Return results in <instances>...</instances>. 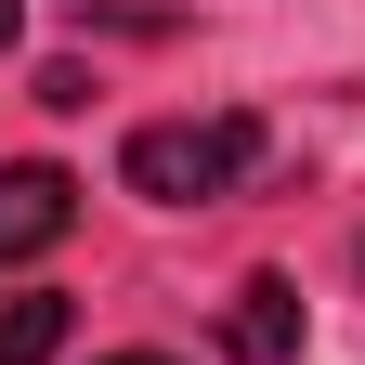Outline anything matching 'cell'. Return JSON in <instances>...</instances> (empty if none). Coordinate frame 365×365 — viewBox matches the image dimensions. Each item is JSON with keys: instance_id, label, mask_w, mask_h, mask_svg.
I'll use <instances>...</instances> for the list:
<instances>
[{"instance_id": "1", "label": "cell", "mask_w": 365, "mask_h": 365, "mask_svg": "<svg viewBox=\"0 0 365 365\" xmlns=\"http://www.w3.org/2000/svg\"><path fill=\"white\" fill-rule=\"evenodd\" d=\"M248 170H261V118H248V105H222V118H157V130H130V144H118V182H130V196H157V209L235 196Z\"/></svg>"}, {"instance_id": "2", "label": "cell", "mask_w": 365, "mask_h": 365, "mask_svg": "<svg viewBox=\"0 0 365 365\" xmlns=\"http://www.w3.org/2000/svg\"><path fill=\"white\" fill-rule=\"evenodd\" d=\"M66 222H78V182L53 157H14V170H0V261H53Z\"/></svg>"}, {"instance_id": "3", "label": "cell", "mask_w": 365, "mask_h": 365, "mask_svg": "<svg viewBox=\"0 0 365 365\" xmlns=\"http://www.w3.org/2000/svg\"><path fill=\"white\" fill-rule=\"evenodd\" d=\"M222 352L235 365H300V287L287 274H248V287L222 300Z\"/></svg>"}, {"instance_id": "4", "label": "cell", "mask_w": 365, "mask_h": 365, "mask_svg": "<svg viewBox=\"0 0 365 365\" xmlns=\"http://www.w3.org/2000/svg\"><path fill=\"white\" fill-rule=\"evenodd\" d=\"M66 352V300L53 287H14V300H0V365H53Z\"/></svg>"}, {"instance_id": "5", "label": "cell", "mask_w": 365, "mask_h": 365, "mask_svg": "<svg viewBox=\"0 0 365 365\" xmlns=\"http://www.w3.org/2000/svg\"><path fill=\"white\" fill-rule=\"evenodd\" d=\"M14 26H26V0H0V53H14Z\"/></svg>"}, {"instance_id": "6", "label": "cell", "mask_w": 365, "mask_h": 365, "mask_svg": "<svg viewBox=\"0 0 365 365\" xmlns=\"http://www.w3.org/2000/svg\"><path fill=\"white\" fill-rule=\"evenodd\" d=\"M105 365H170V352H105Z\"/></svg>"}]
</instances>
